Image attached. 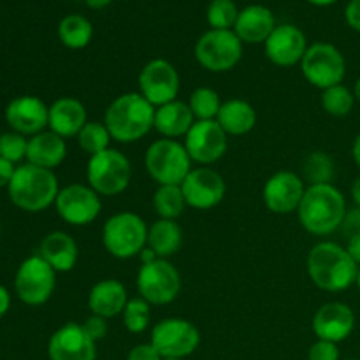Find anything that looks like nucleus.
<instances>
[{"instance_id":"f257e3e1","label":"nucleus","mask_w":360,"mask_h":360,"mask_svg":"<svg viewBox=\"0 0 360 360\" xmlns=\"http://www.w3.org/2000/svg\"><path fill=\"white\" fill-rule=\"evenodd\" d=\"M347 199L340 188L329 185L306 186L297 210L299 224L313 236H330L340 231L347 214Z\"/></svg>"},{"instance_id":"f03ea898","label":"nucleus","mask_w":360,"mask_h":360,"mask_svg":"<svg viewBox=\"0 0 360 360\" xmlns=\"http://www.w3.org/2000/svg\"><path fill=\"white\" fill-rule=\"evenodd\" d=\"M313 283L326 292H343L355 285L359 266L347 248L333 241H320L309 250L306 260Z\"/></svg>"},{"instance_id":"7ed1b4c3","label":"nucleus","mask_w":360,"mask_h":360,"mask_svg":"<svg viewBox=\"0 0 360 360\" xmlns=\"http://www.w3.org/2000/svg\"><path fill=\"white\" fill-rule=\"evenodd\" d=\"M155 109L157 108L151 105L139 91H127L108 105L104 125L108 127L112 141L132 144L153 130Z\"/></svg>"},{"instance_id":"20e7f679","label":"nucleus","mask_w":360,"mask_h":360,"mask_svg":"<svg viewBox=\"0 0 360 360\" xmlns=\"http://www.w3.org/2000/svg\"><path fill=\"white\" fill-rule=\"evenodd\" d=\"M60 185L55 171L21 164L16 167L13 179L7 186L11 202L27 213H41L53 206L58 197Z\"/></svg>"},{"instance_id":"39448f33","label":"nucleus","mask_w":360,"mask_h":360,"mask_svg":"<svg viewBox=\"0 0 360 360\" xmlns=\"http://www.w3.org/2000/svg\"><path fill=\"white\" fill-rule=\"evenodd\" d=\"M102 245L109 255L120 260L141 255L148 246L146 221L132 211L112 214L102 227Z\"/></svg>"},{"instance_id":"423d86ee","label":"nucleus","mask_w":360,"mask_h":360,"mask_svg":"<svg viewBox=\"0 0 360 360\" xmlns=\"http://www.w3.org/2000/svg\"><path fill=\"white\" fill-rule=\"evenodd\" d=\"M192 158L178 139L153 141L144 155V167L157 185H181L192 171Z\"/></svg>"},{"instance_id":"0eeeda50","label":"nucleus","mask_w":360,"mask_h":360,"mask_svg":"<svg viewBox=\"0 0 360 360\" xmlns=\"http://www.w3.org/2000/svg\"><path fill=\"white\" fill-rule=\"evenodd\" d=\"M130 179L132 164L120 150L109 148L88 160L86 181L101 197L120 195L129 188Z\"/></svg>"},{"instance_id":"6e6552de","label":"nucleus","mask_w":360,"mask_h":360,"mask_svg":"<svg viewBox=\"0 0 360 360\" xmlns=\"http://www.w3.org/2000/svg\"><path fill=\"white\" fill-rule=\"evenodd\" d=\"M299 65L304 79L322 91L341 84L347 76V60L330 42H315L308 46Z\"/></svg>"},{"instance_id":"1a4fd4ad","label":"nucleus","mask_w":360,"mask_h":360,"mask_svg":"<svg viewBox=\"0 0 360 360\" xmlns=\"http://www.w3.org/2000/svg\"><path fill=\"white\" fill-rule=\"evenodd\" d=\"M136 285L139 297L151 306H165L181 292V274L169 259H155L141 266Z\"/></svg>"},{"instance_id":"9d476101","label":"nucleus","mask_w":360,"mask_h":360,"mask_svg":"<svg viewBox=\"0 0 360 360\" xmlns=\"http://www.w3.org/2000/svg\"><path fill=\"white\" fill-rule=\"evenodd\" d=\"M243 56V42L234 30L204 32L195 42V60L210 72H229Z\"/></svg>"},{"instance_id":"9b49d317","label":"nucleus","mask_w":360,"mask_h":360,"mask_svg":"<svg viewBox=\"0 0 360 360\" xmlns=\"http://www.w3.org/2000/svg\"><path fill=\"white\" fill-rule=\"evenodd\" d=\"M56 287V271L42 259L32 255L20 264L14 276L18 299L28 306H42L51 299Z\"/></svg>"},{"instance_id":"f8f14e48","label":"nucleus","mask_w":360,"mask_h":360,"mask_svg":"<svg viewBox=\"0 0 360 360\" xmlns=\"http://www.w3.org/2000/svg\"><path fill=\"white\" fill-rule=\"evenodd\" d=\"M151 345L162 359H181L199 348L200 333L192 322L185 319H164L151 330Z\"/></svg>"},{"instance_id":"ddd939ff","label":"nucleus","mask_w":360,"mask_h":360,"mask_svg":"<svg viewBox=\"0 0 360 360\" xmlns=\"http://www.w3.org/2000/svg\"><path fill=\"white\" fill-rule=\"evenodd\" d=\"M181 88L178 69L165 58H153L139 72V94L155 108L176 101Z\"/></svg>"},{"instance_id":"4468645a","label":"nucleus","mask_w":360,"mask_h":360,"mask_svg":"<svg viewBox=\"0 0 360 360\" xmlns=\"http://www.w3.org/2000/svg\"><path fill=\"white\" fill-rule=\"evenodd\" d=\"M58 217L74 227H84L97 220L102 210L101 195L90 185L72 183L60 188L55 200Z\"/></svg>"},{"instance_id":"2eb2a0df","label":"nucleus","mask_w":360,"mask_h":360,"mask_svg":"<svg viewBox=\"0 0 360 360\" xmlns=\"http://www.w3.org/2000/svg\"><path fill=\"white\" fill-rule=\"evenodd\" d=\"M183 144L192 162L210 167L227 153L229 136L218 125L217 120H200L193 123Z\"/></svg>"},{"instance_id":"dca6fc26","label":"nucleus","mask_w":360,"mask_h":360,"mask_svg":"<svg viewBox=\"0 0 360 360\" xmlns=\"http://www.w3.org/2000/svg\"><path fill=\"white\" fill-rule=\"evenodd\" d=\"M183 195L186 206L199 211H207L217 207L224 200L227 185L218 171L211 167H193L181 183Z\"/></svg>"},{"instance_id":"f3484780","label":"nucleus","mask_w":360,"mask_h":360,"mask_svg":"<svg viewBox=\"0 0 360 360\" xmlns=\"http://www.w3.org/2000/svg\"><path fill=\"white\" fill-rule=\"evenodd\" d=\"M302 176L292 171H280L271 176L262 190V199L267 210L274 214L297 213L299 204L306 192Z\"/></svg>"},{"instance_id":"a211bd4d","label":"nucleus","mask_w":360,"mask_h":360,"mask_svg":"<svg viewBox=\"0 0 360 360\" xmlns=\"http://www.w3.org/2000/svg\"><path fill=\"white\" fill-rule=\"evenodd\" d=\"M308 49L304 32L292 23L276 25L273 34L264 42L267 60L278 67H294L301 63Z\"/></svg>"},{"instance_id":"6ab92c4d","label":"nucleus","mask_w":360,"mask_h":360,"mask_svg":"<svg viewBox=\"0 0 360 360\" xmlns=\"http://www.w3.org/2000/svg\"><path fill=\"white\" fill-rule=\"evenodd\" d=\"M95 345L97 343L88 338L81 323L67 322L49 338L48 357L49 360H95Z\"/></svg>"},{"instance_id":"aec40b11","label":"nucleus","mask_w":360,"mask_h":360,"mask_svg":"<svg viewBox=\"0 0 360 360\" xmlns=\"http://www.w3.org/2000/svg\"><path fill=\"white\" fill-rule=\"evenodd\" d=\"M49 105L35 95H21L13 98L6 108V122L13 132L32 137L48 129Z\"/></svg>"},{"instance_id":"412c9836","label":"nucleus","mask_w":360,"mask_h":360,"mask_svg":"<svg viewBox=\"0 0 360 360\" xmlns=\"http://www.w3.org/2000/svg\"><path fill=\"white\" fill-rule=\"evenodd\" d=\"M355 329V313L348 304L340 301L327 302L316 309L313 316V333L316 340L341 343Z\"/></svg>"},{"instance_id":"4be33fe9","label":"nucleus","mask_w":360,"mask_h":360,"mask_svg":"<svg viewBox=\"0 0 360 360\" xmlns=\"http://www.w3.org/2000/svg\"><path fill=\"white\" fill-rule=\"evenodd\" d=\"M88 122L86 108L76 97H60L49 105L48 130L58 134L63 139L77 137Z\"/></svg>"},{"instance_id":"5701e85b","label":"nucleus","mask_w":360,"mask_h":360,"mask_svg":"<svg viewBox=\"0 0 360 360\" xmlns=\"http://www.w3.org/2000/svg\"><path fill=\"white\" fill-rule=\"evenodd\" d=\"M276 28L273 11L266 6L253 4L239 11L238 21L234 25V32L243 44H264Z\"/></svg>"},{"instance_id":"b1692460","label":"nucleus","mask_w":360,"mask_h":360,"mask_svg":"<svg viewBox=\"0 0 360 360\" xmlns=\"http://www.w3.org/2000/svg\"><path fill=\"white\" fill-rule=\"evenodd\" d=\"M127 302H129V294L125 285L115 278L97 281L88 294V308L91 315H98L108 320L122 315Z\"/></svg>"},{"instance_id":"393cba45","label":"nucleus","mask_w":360,"mask_h":360,"mask_svg":"<svg viewBox=\"0 0 360 360\" xmlns=\"http://www.w3.org/2000/svg\"><path fill=\"white\" fill-rule=\"evenodd\" d=\"M39 255L56 271L69 273L74 269L79 257V248L72 236L63 231H53L44 236L39 246Z\"/></svg>"},{"instance_id":"a878e982","label":"nucleus","mask_w":360,"mask_h":360,"mask_svg":"<svg viewBox=\"0 0 360 360\" xmlns=\"http://www.w3.org/2000/svg\"><path fill=\"white\" fill-rule=\"evenodd\" d=\"M67 157V143L63 137L51 130L28 137L27 162L37 167L55 171Z\"/></svg>"},{"instance_id":"bb28decb","label":"nucleus","mask_w":360,"mask_h":360,"mask_svg":"<svg viewBox=\"0 0 360 360\" xmlns=\"http://www.w3.org/2000/svg\"><path fill=\"white\" fill-rule=\"evenodd\" d=\"M195 122L197 120L188 102H181L179 98H176V101L155 109L153 129L165 139H179L188 134Z\"/></svg>"},{"instance_id":"cd10ccee","label":"nucleus","mask_w":360,"mask_h":360,"mask_svg":"<svg viewBox=\"0 0 360 360\" xmlns=\"http://www.w3.org/2000/svg\"><path fill=\"white\" fill-rule=\"evenodd\" d=\"M217 122L227 136H245L255 127L257 111L248 101L229 98L221 104Z\"/></svg>"},{"instance_id":"c85d7f7f","label":"nucleus","mask_w":360,"mask_h":360,"mask_svg":"<svg viewBox=\"0 0 360 360\" xmlns=\"http://www.w3.org/2000/svg\"><path fill=\"white\" fill-rule=\"evenodd\" d=\"M183 245V229L176 220L158 218L153 225L148 227V248L158 259H169Z\"/></svg>"},{"instance_id":"c756f323","label":"nucleus","mask_w":360,"mask_h":360,"mask_svg":"<svg viewBox=\"0 0 360 360\" xmlns=\"http://www.w3.org/2000/svg\"><path fill=\"white\" fill-rule=\"evenodd\" d=\"M58 39L65 48L83 49L94 39V25L83 14H67L58 23Z\"/></svg>"},{"instance_id":"7c9ffc66","label":"nucleus","mask_w":360,"mask_h":360,"mask_svg":"<svg viewBox=\"0 0 360 360\" xmlns=\"http://www.w3.org/2000/svg\"><path fill=\"white\" fill-rule=\"evenodd\" d=\"M153 207L158 218L178 220L186 207L181 185H158L153 195Z\"/></svg>"},{"instance_id":"2f4dec72","label":"nucleus","mask_w":360,"mask_h":360,"mask_svg":"<svg viewBox=\"0 0 360 360\" xmlns=\"http://www.w3.org/2000/svg\"><path fill=\"white\" fill-rule=\"evenodd\" d=\"M336 167L326 151H313L302 164V179L306 185H329L333 183Z\"/></svg>"},{"instance_id":"473e14b6","label":"nucleus","mask_w":360,"mask_h":360,"mask_svg":"<svg viewBox=\"0 0 360 360\" xmlns=\"http://www.w3.org/2000/svg\"><path fill=\"white\" fill-rule=\"evenodd\" d=\"M76 139L81 150L90 155V157H94V155L102 153V151L111 148L112 137L109 134L108 127L104 125V122H86V125L81 129Z\"/></svg>"},{"instance_id":"72a5a7b5","label":"nucleus","mask_w":360,"mask_h":360,"mask_svg":"<svg viewBox=\"0 0 360 360\" xmlns=\"http://www.w3.org/2000/svg\"><path fill=\"white\" fill-rule=\"evenodd\" d=\"M355 95L350 88L345 86L343 83L330 86L322 91V108L327 115L334 118H345L354 111Z\"/></svg>"},{"instance_id":"f704fd0d","label":"nucleus","mask_w":360,"mask_h":360,"mask_svg":"<svg viewBox=\"0 0 360 360\" xmlns=\"http://www.w3.org/2000/svg\"><path fill=\"white\" fill-rule=\"evenodd\" d=\"M221 104L224 102H221L220 95L210 86L195 88L188 98V105L197 122H200V120H217Z\"/></svg>"},{"instance_id":"c9c22d12","label":"nucleus","mask_w":360,"mask_h":360,"mask_svg":"<svg viewBox=\"0 0 360 360\" xmlns=\"http://www.w3.org/2000/svg\"><path fill=\"white\" fill-rule=\"evenodd\" d=\"M123 326L129 333L141 334L150 327L151 320V304L143 297L129 299L125 309L122 313Z\"/></svg>"},{"instance_id":"e433bc0d","label":"nucleus","mask_w":360,"mask_h":360,"mask_svg":"<svg viewBox=\"0 0 360 360\" xmlns=\"http://www.w3.org/2000/svg\"><path fill=\"white\" fill-rule=\"evenodd\" d=\"M239 9L234 0H211L206 18L213 30H234Z\"/></svg>"},{"instance_id":"4c0bfd02","label":"nucleus","mask_w":360,"mask_h":360,"mask_svg":"<svg viewBox=\"0 0 360 360\" xmlns=\"http://www.w3.org/2000/svg\"><path fill=\"white\" fill-rule=\"evenodd\" d=\"M28 139L18 132L0 134V157L13 162L14 165L27 158Z\"/></svg>"},{"instance_id":"58836bf2","label":"nucleus","mask_w":360,"mask_h":360,"mask_svg":"<svg viewBox=\"0 0 360 360\" xmlns=\"http://www.w3.org/2000/svg\"><path fill=\"white\" fill-rule=\"evenodd\" d=\"M308 360H340V348L330 341L316 340L309 348Z\"/></svg>"},{"instance_id":"ea45409f","label":"nucleus","mask_w":360,"mask_h":360,"mask_svg":"<svg viewBox=\"0 0 360 360\" xmlns=\"http://www.w3.org/2000/svg\"><path fill=\"white\" fill-rule=\"evenodd\" d=\"M81 326H83L88 338H90L91 341H95V343L104 340L105 334H108V319H102V316L98 315H90Z\"/></svg>"},{"instance_id":"a19ab883","label":"nucleus","mask_w":360,"mask_h":360,"mask_svg":"<svg viewBox=\"0 0 360 360\" xmlns=\"http://www.w3.org/2000/svg\"><path fill=\"white\" fill-rule=\"evenodd\" d=\"M127 360H164L151 343L136 345L127 355Z\"/></svg>"},{"instance_id":"79ce46f5","label":"nucleus","mask_w":360,"mask_h":360,"mask_svg":"<svg viewBox=\"0 0 360 360\" xmlns=\"http://www.w3.org/2000/svg\"><path fill=\"white\" fill-rule=\"evenodd\" d=\"M341 231L347 238H352V236L359 234L360 232V207H352V210L347 211L343 218V224H341Z\"/></svg>"},{"instance_id":"37998d69","label":"nucleus","mask_w":360,"mask_h":360,"mask_svg":"<svg viewBox=\"0 0 360 360\" xmlns=\"http://www.w3.org/2000/svg\"><path fill=\"white\" fill-rule=\"evenodd\" d=\"M345 20L348 27L360 32V0H350L345 9Z\"/></svg>"},{"instance_id":"c03bdc74","label":"nucleus","mask_w":360,"mask_h":360,"mask_svg":"<svg viewBox=\"0 0 360 360\" xmlns=\"http://www.w3.org/2000/svg\"><path fill=\"white\" fill-rule=\"evenodd\" d=\"M14 172H16V165L13 164V162L6 160V158L0 157V188H4V186H9L11 179H13Z\"/></svg>"},{"instance_id":"a18cd8bd","label":"nucleus","mask_w":360,"mask_h":360,"mask_svg":"<svg viewBox=\"0 0 360 360\" xmlns=\"http://www.w3.org/2000/svg\"><path fill=\"white\" fill-rule=\"evenodd\" d=\"M345 248H347V252L350 253L352 259H354L355 262H357V266L360 267V232L359 234L352 236V238H348L347 246H345Z\"/></svg>"},{"instance_id":"49530a36","label":"nucleus","mask_w":360,"mask_h":360,"mask_svg":"<svg viewBox=\"0 0 360 360\" xmlns=\"http://www.w3.org/2000/svg\"><path fill=\"white\" fill-rule=\"evenodd\" d=\"M11 308V294L4 285H0V319L7 315Z\"/></svg>"},{"instance_id":"de8ad7c7","label":"nucleus","mask_w":360,"mask_h":360,"mask_svg":"<svg viewBox=\"0 0 360 360\" xmlns=\"http://www.w3.org/2000/svg\"><path fill=\"white\" fill-rule=\"evenodd\" d=\"M352 199H354L355 206L360 207V176L354 181L352 185Z\"/></svg>"},{"instance_id":"09e8293b","label":"nucleus","mask_w":360,"mask_h":360,"mask_svg":"<svg viewBox=\"0 0 360 360\" xmlns=\"http://www.w3.org/2000/svg\"><path fill=\"white\" fill-rule=\"evenodd\" d=\"M352 157H354L355 164H357V167L360 169V134L355 137L354 146H352Z\"/></svg>"},{"instance_id":"8fccbe9b","label":"nucleus","mask_w":360,"mask_h":360,"mask_svg":"<svg viewBox=\"0 0 360 360\" xmlns=\"http://www.w3.org/2000/svg\"><path fill=\"white\" fill-rule=\"evenodd\" d=\"M84 2H86V6L91 7V9H104V7H108L112 0H84Z\"/></svg>"},{"instance_id":"3c124183","label":"nucleus","mask_w":360,"mask_h":360,"mask_svg":"<svg viewBox=\"0 0 360 360\" xmlns=\"http://www.w3.org/2000/svg\"><path fill=\"white\" fill-rule=\"evenodd\" d=\"M309 4H313V6H319V7H327V6H333V4H336L338 0H308Z\"/></svg>"},{"instance_id":"603ef678","label":"nucleus","mask_w":360,"mask_h":360,"mask_svg":"<svg viewBox=\"0 0 360 360\" xmlns=\"http://www.w3.org/2000/svg\"><path fill=\"white\" fill-rule=\"evenodd\" d=\"M354 95H355V101H357L360 104V77H359L357 83H355V86H354Z\"/></svg>"},{"instance_id":"864d4df0","label":"nucleus","mask_w":360,"mask_h":360,"mask_svg":"<svg viewBox=\"0 0 360 360\" xmlns=\"http://www.w3.org/2000/svg\"><path fill=\"white\" fill-rule=\"evenodd\" d=\"M355 285H357L359 290H360V267H359V274H357V281H355Z\"/></svg>"},{"instance_id":"5fc2aeb1","label":"nucleus","mask_w":360,"mask_h":360,"mask_svg":"<svg viewBox=\"0 0 360 360\" xmlns=\"http://www.w3.org/2000/svg\"><path fill=\"white\" fill-rule=\"evenodd\" d=\"M164 360H181V359H164Z\"/></svg>"},{"instance_id":"6e6d98bb","label":"nucleus","mask_w":360,"mask_h":360,"mask_svg":"<svg viewBox=\"0 0 360 360\" xmlns=\"http://www.w3.org/2000/svg\"><path fill=\"white\" fill-rule=\"evenodd\" d=\"M343 360H359V359H343Z\"/></svg>"}]
</instances>
